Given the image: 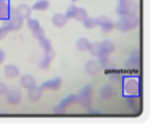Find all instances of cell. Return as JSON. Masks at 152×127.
Segmentation results:
<instances>
[{"label":"cell","instance_id":"9c48e42d","mask_svg":"<svg viewBox=\"0 0 152 127\" xmlns=\"http://www.w3.org/2000/svg\"><path fill=\"white\" fill-rule=\"evenodd\" d=\"M6 99L11 104H18L21 101V93L18 89H8L6 91Z\"/></svg>","mask_w":152,"mask_h":127},{"label":"cell","instance_id":"5bb4252c","mask_svg":"<svg viewBox=\"0 0 152 127\" xmlns=\"http://www.w3.org/2000/svg\"><path fill=\"white\" fill-rule=\"evenodd\" d=\"M61 83H62V80H61L59 77H55V78H51V80H49V81H45V82L40 85V88H42V89H51V90H56V89L59 88Z\"/></svg>","mask_w":152,"mask_h":127},{"label":"cell","instance_id":"1f68e13d","mask_svg":"<svg viewBox=\"0 0 152 127\" xmlns=\"http://www.w3.org/2000/svg\"><path fill=\"white\" fill-rule=\"evenodd\" d=\"M5 57H6V55H5V51L0 49V64H1V63L5 61Z\"/></svg>","mask_w":152,"mask_h":127},{"label":"cell","instance_id":"5b68a950","mask_svg":"<svg viewBox=\"0 0 152 127\" xmlns=\"http://www.w3.org/2000/svg\"><path fill=\"white\" fill-rule=\"evenodd\" d=\"M23 26V19L18 18V17H10L8 19L4 20V28L8 32V31H17Z\"/></svg>","mask_w":152,"mask_h":127},{"label":"cell","instance_id":"7c38bea8","mask_svg":"<svg viewBox=\"0 0 152 127\" xmlns=\"http://www.w3.org/2000/svg\"><path fill=\"white\" fill-rule=\"evenodd\" d=\"M10 0H0V20H6L10 18Z\"/></svg>","mask_w":152,"mask_h":127},{"label":"cell","instance_id":"9a60e30c","mask_svg":"<svg viewBox=\"0 0 152 127\" xmlns=\"http://www.w3.org/2000/svg\"><path fill=\"white\" fill-rule=\"evenodd\" d=\"M43 95V89L40 87H36L33 85L32 88L27 89V96L31 101H38Z\"/></svg>","mask_w":152,"mask_h":127},{"label":"cell","instance_id":"ba28073f","mask_svg":"<svg viewBox=\"0 0 152 127\" xmlns=\"http://www.w3.org/2000/svg\"><path fill=\"white\" fill-rule=\"evenodd\" d=\"M97 20V25L102 28L103 32H109L114 28V23L106 15H100L99 18H96Z\"/></svg>","mask_w":152,"mask_h":127},{"label":"cell","instance_id":"7402d4cb","mask_svg":"<svg viewBox=\"0 0 152 127\" xmlns=\"http://www.w3.org/2000/svg\"><path fill=\"white\" fill-rule=\"evenodd\" d=\"M89 45H90V42L84 37L77 39V42H76V49L80 51H87L89 49Z\"/></svg>","mask_w":152,"mask_h":127},{"label":"cell","instance_id":"ac0fdd59","mask_svg":"<svg viewBox=\"0 0 152 127\" xmlns=\"http://www.w3.org/2000/svg\"><path fill=\"white\" fill-rule=\"evenodd\" d=\"M51 21H52V24H53L56 27H63V26L66 24L68 19H66V17H65L64 14H62V13H56V14H53V17L51 18Z\"/></svg>","mask_w":152,"mask_h":127},{"label":"cell","instance_id":"d6986e66","mask_svg":"<svg viewBox=\"0 0 152 127\" xmlns=\"http://www.w3.org/2000/svg\"><path fill=\"white\" fill-rule=\"evenodd\" d=\"M4 74L7 78H14L19 75V69L13 65V64H8L5 66V70H4Z\"/></svg>","mask_w":152,"mask_h":127},{"label":"cell","instance_id":"44dd1931","mask_svg":"<svg viewBox=\"0 0 152 127\" xmlns=\"http://www.w3.org/2000/svg\"><path fill=\"white\" fill-rule=\"evenodd\" d=\"M100 45H101V50H102V55H109V53H112L113 51H114V44L112 43V42H109V40H103V42H101L100 43Z\"/></svg>","mask_w":152,"mask_h":127},{"label":"cell","instance_id":"2e32d148","mask_svg":"<svg viewBox=\"0 0 152 127\" xmlns=\"http://www.w3.org/2000/svg\"><path fill=\"white\" fill-rule=\"evenodd\" d=\"M53 57H55V52H53V50H51V51H49V52H45L44 57L39 61L38 66L42 68V69H46V68H49V65H50V63L52 62Z\"/></svg>","mask_w":152,"mask_h":127},{"label":"cell","instance_id":"83f0119b","mask_svg":"<svg viewBox=\"0 0 152 127\" xmlns=\"http://www.w3.org/2000/svg\"><path fill=\"white\" fill-rule=\"evenodd\" d=\"M82 23H83V25H84L86 28H94V27L97 26V20H96V18H89V17H87Z\"/></svg>","mask_w":152,"mask_h":127},{"label":"cell","instance_id":"cb8c5ba5","mask_svg":"<svg viewBox=\"0 0 152 127\" xmlns=\"http://www.w3.org/2000/svg\"><path fill=\"white\" fill-rule=\"evenodd\" d=\"M113 93H114L113 88H112L110 85H108V84L101 87V89H100V96H101L102 99H109V97L113 95Z\"/></svg>","mask_w":152,"mask_h":127},{"label":"cell","instance_id":"52a82bcc","mask_svg":"<svg viewBox=\"0 0 152 127\" xmlns=\"http://www.w3.org/2000/svg\"><path fill=\"white\" fill-rule=\"evenodd\" d=\"M31 11H32V8H31L28 5H26V4H20V5H18L17 7H14V13H15V15H17L18 18L23 19V20L30 18Z\"/></svg>","mask_w":152,"mask_h":127},{"label":"cell","instance_id":"4316f807","mask_svg":"<svg viewBox=\"0 0 152 127\" xmlns=\"http://www.w3.org/2000/svg\"><path fill=\"white\" fill-rule=\"evenodd\" d=\"M107 74H108L109 78H110L113 82H121V81L124 80V76L121 75V72L116 71L115 69H114V70H110V71H108Z\"/></svg>","mask_w":152,"mask_h":127},{"label":"cell","instance_id":"8992f818","mask_svg":"<svg viewBox=\"0 0 152 127\" xmlns=\"http://www.w3.org/2000/svg\"><path fill=\"white\" fill-rule=\"evenodd\" d=\"M26 24H27L28 28L31 30V33H32V36H33V37H36L37 39H39L40 37L45 36V34H44V30H43V27L39 25V23H38L36 19H31V18H27V20H26Z\"/></svg>","mask_w":152,"mask_h":127},{"label":"cell","instance_id":"e575fe53","mask_svg":"<svg viewBox=\"0 0 152 127\" xmlns=\"http://www.w3.org/2000/svg\"><path fill=\"white\" fill-rule=\"evenodd\" d=\"M72 1H77V0H72Z\"/></svg>","mask_w":152,"mask_h":127},{"label":"cell","instance_id":"30bf717a","mask_svg":"<svg viewBox=\"0 0 152 127\" xmlns=\"http://www.w3.org/2000/svg\"><path fill=\"white\" fill-rule=\"evenodd\" d=\"M84 69H86L87 74H89V75H96L101 70V65H100V63L96 59H90V61H88L86 63Z\"/></svg>","mask_w":152,"mask_h":127},{"label":"cell","instance_id":"7a4b0ae2","mask_svg":"<svg viewBox=\"0 0 152 127\" xmlns=\"http://www.w3.org/2000/svg\"><path fill=\"white\" fill-rule=\"evenodd\" d=\"M139 25V17L137 14H131V15H124L120 17L119 21L114 24V26L119 30V31H129L133 30L135 27H138Z\"/></svg>","mask_w":152,"mask_h":127},{"label":"cell","instance_id":"4fadbf2b","mask_svg":"<svg viewBox=\"0 0 152 127\" xmlns=\"http://www.w3.org/2000/svg\"><path fill=\"white\" fill-rule=\"evenodd\" d=\"M139 66V51L135 50L132 52L129 58L126 62V68L127 69H137Z\"/></svg>","mask_w":152,"mask_h":127},{"label":"cell","instance_id":"f546056e","mask_svg":"<svg viewBox=\"0 0 152 127\" xmlns=\"http://www.w3.org/2000/svg\"><path fill=\"white\" fill-rule=\"evenodd\" d=\"M7 90H8L7 84H6L5 82H1V81H0V95L6 94V91H7Z\"/></svg>","mask_w":152,"mask_h":127},{"label":"cell","instance_id":"ffe728a7","mask_svg":"<svg viewBox=\"0 0 152 127\" xmlns=\"http://www.w3.org/2000/svg\"><path fill=\"white\" fill-rule=\"evenodd\" d=\"M88 51H89V52H90V55H91V56H94V57H99V56H101V55H102L101 45H100V43H99V42H93V43H90Z\"/></svg>","mask_w":152,"mask_h":127},{"label":"cell","instance_id":"484cf974","mask_svg":"<svg viewBox=\"0 0 152 127\" xmlns=\"http://www.w3.org/2000/svg\"><path fill=\"white\" fill-rule=\"evenodd\" d=\"M87 17H88V14H87V11H86L84 8H82V7H77V8H76L74 19L78 20V21H83Z\"/></svg>","mask_w":152,"mask_h":127},{"label":"cell","instance_id":"d6a6232c","mask_svg":"<svg viewBox=\"0 0 152 127\" xmlns=\"http://www.w3.org/2000/svg\"><path fill=\"white\" fill-rule=\"evenodd\" d=\"M89 113H90V114H100L99 110H89Z\"/></svg>","mask_w":152,"mask_h":127},{"label":"cell","instance_id":"277c9868","mask_svg":"<svg viewBox=\"0 0 152 127\" xmlns=\"http://www.w3.org/2000/svg\"><path fill=\"white\" fill-rule=\"evenodd\" d=\"M90 100H91V89L89 85H86L80 94L76 96V102H80L83 107L89 108L90 107Z\"/></svg>","mask_w":152,"mask_h":127},{"label":"cell","instance_id":"8fae6325","mask_svg":"<svg viewBox=\"0 0 152 127\" xmlns=\"http://www.w3.org/2000/svg\"><path fill=\"white\" fill-rule=\"evenodd\" d=\"M74 102H76V95H69V96L65 97L57 107H55L53 112H55V113H63L64 109H65V107L69 106V104H71V103H74Z\"/></svg>","mask_w":152,"mask_h":127},{"label":"cell","instance_id":"603a6c76","mask_svg":"<svg viewBox=\"0 0 152 127\" xmlns=\"http://www.w3.org/2000/svg\"><path fill=\"white\" fill-rule=\"evenodd\" d=\"M50 6V1L49 0H38L33 4V6L31 8L36 9V11H44L46 8H49Z\"/></svg>","mask_w":152,"mask_h":127},{"label":"cell","instance_id":"d4e9b609","mask_svg":"<svg viewBox=\"0 0 152 127\" xmlns=\"http://www.w3.org/2000/svg\"><path fill=\"white\" fill-rule=\"evenodd\" d=\"M38 40H39V45L42 46V49L44 50V52H49V51H51V50H52L51 43H50V40H49V39H48L45 36L40 37Z\"/></svg>","mask_w":152,"mask_h":127},{"label":"cell","instance_id":"3957f363","mask_svg":"<svg viewBox=\"0 0 152 127\" xmlns=\"http://www.w3.org/2000/svg\"><path fill=\"white\" fill-rule=\"evenodd\" d=\"M137 11H138V5H137L134 1H129V0L120 1V2L118 4V6H116V13H118L120 17L135 14Z\"/></svg>","mask_w":152,"mask_h":127},{"label":"cell","instance_id":"4dcf8cb0","mask_svg":"<svg viewBox=\"0 0 152 127\" xmlns=\"http://www.w3.org/2000/svg\"><path fill=\"white\" fill-rule=\"evenodd\" d=\"M7 34V31L4 28V27H0V39H4Z\"/></svg>","mask_w":152,"mask_h":127},{"label":"cell","instance_id":"836d02e7","mask_svg":"<svg viewBox=\"0 0 152 127\" xmlns=\"http://www.w3.org/2000/svg\"><path fill=\"white\" fill-rule=\"evenodd\" d=\"M119 1H126V0H119Z\"/></svg>","mask_w":152,"mask_h":127},{"label":"cell","instance_id":"e0dca14e","mask_svg":"<svg viewBox=\"0 0 152 127\" xmlns=\"http://www.w3.org/2000/svg\"><path fill=\"white\" fill-rule=\"evenodd\" d=\"M20 84H21V87L28 89V88H32L33 85H36V80H34V77L32 75L25 74L20 78Z\"/></svg>","mask_w":152,"mask_h":127},{"label":"cell","instance_id":"f1b7e54d","mask_svg":"<svg viewBox=\"0 0 152 127\" xmlns=\"http://www.w3.org/2000/svg\"><path fill=\"white\" fill-rule=\"evenodd\" d=\"M76 6L74 5V4H71V5H69L68 7H66V11H65V17H66V19H71V18H74V15H75V12H76Z\"/></svg>","mask_w":152,"mask_h":127},{"label":"cell","instance_id":"6da1fadb","mask_svg":"<svg viewBox=\"0 0 152 127\" xmlns=\"http://www.w3.org/2000/svg\"><path fill=\"white\" fill-rule=\"evenodd\" d=\"M122 82V91L126 96H138L140 94V80L138 77L128 76L121 81Z\"/></svg>","mask_w":152,"mask_h":127}]
</instances>
